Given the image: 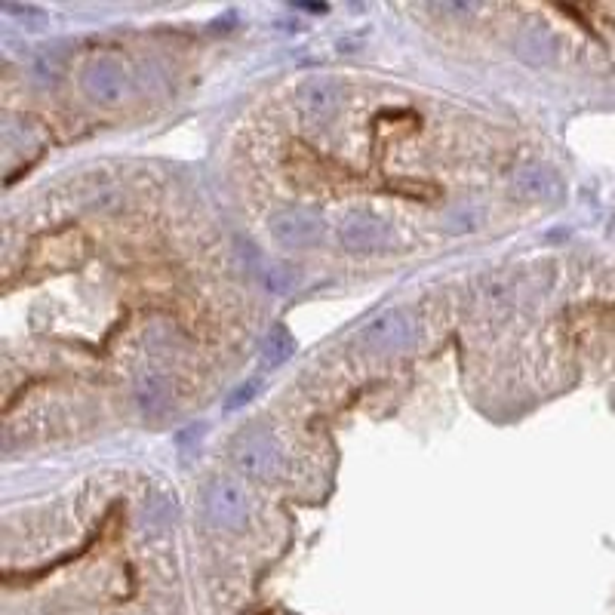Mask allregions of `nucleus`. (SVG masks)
<instances>
[{
  "instance_id": "obj_2",
  "label": "nucleus",
  "mask_w": 615,
  "mask_h": 615,
  "mask_svg": "<svg viewBox=\"0 0 615 615\" xmlns=\"http://www.w3.org/2000/svg\"><path fill=\"white\" fill-rule=\"evenodd\" d=\"M339 243L348 253H360V256H379V253H391L397 246V237L391 231V225L369 213V210H357L351 216H345V222L339 225Z\"/></svg>"
},
{
  "instance_id": "obj_5",
  "label": "nucleus",
  "mask_w": 615,
  "mask_h": 615,
  "mask_svg": "<svg viewBox=\"0 0 615 615\" xmlns=\"http://www.w3.org/2000/svg\"><path fill=\"white\" fill-rule=\"evenodd\" d=\"M271 228V237L280 243V246H290V250H311L323 240V219L311 210H280L271 216L268 222Z\"/></svg>"
},
{
  "instance_id": "obj_12",
  "label": "nucleus",
  "mask_w": 615,
  "mask_h": 615,
  "mask_svg": "<svg viewBox=\"0 0 615 615\" xmlns=\"http://www.w3.org/2000/svg\"><path fill=\"white\" fill-rule=\"evenodd\" d=\"M253 394H256V382H246V385H240V388L234 391V397H228V406L234 409V406H240V403H246V400H253Z\"/></svg>"
},
{
  "instance_id": "obj_4",
  "label": "nucleus",
  "mask_w": 615,
  "mask_h": 615,
  "mask_svg": "<svg viewBox=\"0 0 615 615\" xmlns=\"http://www.w3.org/2000/svg\"><path fill=\"white\" fill-rule=\"evenodd\" d=\"M234 465L253 480H274L283 471V449L268 434H250L234 446Z\"/></svg>"
},
{
  "instance_id": "obj_9",
  "label": "nucleus",
  "mask_w": 615,
  "mask_h": 615,
  "mask_svg": "<svg viewBox=\"0 0 615 615\" xmlns=\"http://www.w3.org/2000/svg\"><path fill=\"white\" fill-rule=\"evenodd\" d=\"M517 56L532 65H548L554 59V40L545 28H526L517 37Z\"/></svg>"
},
{
  "instance_id": "obj_8",
  "label": "nucleus",
  "mask_w": 615,
  "mask_h": 615,
  "mask_svg": "<svg viewBox=\"0 0 615 615\" xmlns=\"http://www.w3.org/2000/svg\"><path fill=\"white\" fill-rule=\"evenodd\" d=\"M514 188L526 197V200H545V203H557L566 197V185L563 179L545 167V163H529L523 167L514 179Z\"/></svg>"
},
{
  "instance_id": "obj_7",
  "label": "nucleus",
  "mask_w": 615,
  "mask_h": 615,
  "mask_svg": "<svg viewBox=\"0 0 615 615\" xmlns=\"http://www.w3.org/2000/svg\"><path fill=\"white\" fill-rule=\"evenodd\" d=\"M342 99H345V90L333 77H311L308 84H302V90H299V105L311 120L333 117L339 111Z\"/></svg>"
},
{
  "instance_id": "obj_10",
  "label": "nucleus",
  "mask_w": 615,
  "mask_h": 615,
  "mask_svg": "<svg viewBox=\"0 0 615 615\" xmlns=\"http://www.w3.org/2000/svg\"><path fill=\"white\" fill-rule=\"evenodd\" d=\"M136 400H139L145 416H160L170 403V382L163 376H157V373L142 376L139 385H136Z\"/></svg>"
},
{
  "instance_id": "obj_6",
  "label": "nucleus",
  "mask_w": 615,
  "mask_h": 615,
  "mask_svg": "<svg viewBox=\"0 0 615 615\" xmlns=\"http://www.w3.org/2000/svg\"><path fill=\"white\" fill-rule=\"evenodd\" d=\"M84 93L99 105H114L127 96V71L117 59H96L84 71Z\"/></svg>"
},
{
  "instance_id": "obj_11",
  "label": "nucleus",
  "mask_w": 615,
  "mask_h": 615,
  "mask_svg": "<svg viewBox=\"0 0 615 615\" xmlns=\"http://www.w3.org/2000/svg\"><path fill=\"white\" fill-rule=\"evenodd\" d=\"M293 351H296V339L286 333L283 326H274V330L268 333V339H265V345H262V366L277 369L293 357Z\"/></svg>"
},
{
  "instance_id": "obj_1",
  "label": "nucleus",
  "mask_w": 615,
  "mask_h": 615,
  "mask_svg": "<svg viewBox=\"0 0 615 615\" xmlns=\"http://www.w3.org/2000/svg\"><path fill=\"white\" fill-rule=\"evenodd\" d=\"M419 342V323L406 311H385L369 320L360 333V345L369 354H400Z\"/></svg>"
},
{
  "instance_id": "obj_3",
  "label": "nucleus",
  "mask_w": 615,
  "mask_h": 615,
  "mask_svg": "<svg viewBox=\"0 0 615 615\" xmlns=\"http://www.w3.org/2000/svg\"><path fill=\"white\" fill-rule=\"evenodd\" d=\"M203 511H207L213 526L231 529V532L246 529L250 514H253L243 486H237L234 480H213L207 492H203Z\"/></svg>"
}]
</instances>
